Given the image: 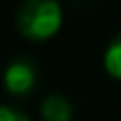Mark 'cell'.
<instances>
[{"instance_id": "5b68a950", "label": "cell", "mask_w": 121, "mask_h": 121, "mask_svg": "<svg viewBox=\"0 0 121 121\" xmlns=\"http://www.w3.org/2000/svg\"><path fill=\"white\" fill-rule=\"evenodd\" d=\"M0 121H30L27 119V114H22L20 109H15V106H0Z\"/></svg>"}, {"instance_id": "277c9868", "label": "cell", "mask_w": 121, "mask_h": 121, "mask_svg": "<svg viewBox=\"0 0 121 121\" xmlns=\"http://www.w3.org/2000/svg\"><path fill=\"white\" fill-rule=\"evenodd\" d=\"M104 69L109 77H114L116 82H121V32L106 45L104 52Z\"/></svg>"}, {"instance_id": "3957f363", "label": "cell", "mask_w": 121, "mask_h": 121, "mask_svg": "<svg viewBox=\"0 0 121 121\" xmlns=\"http://www.w3.org/2000/svg\"><path fill=\"white\" fill-rule=\"evenodd\" d=\"M40 114L45 121H72L74 109H72V101L64 94H49L42 99Z\"/></svg>"}, {"instance_id": "7a4b0ae2", "label": "cell", "mask_w": 121, "mask_h": 121, "mask_svg": "<svg viewBox=\"0 0 121 121\" xmlns=\"http://www.w3.org/2000/svg\"><path fill=\"white\" fill-rule=\"evenodd\" d=\"M37 82V72L27 59H13L3 72V86L8 89V94L13 96H22L30 94L32 86Z\"/></svg>"}, {"instance_id": "6da1fadb", "label": "cell", "mask_w": 121, "mask_h": 121, "mask_svg": "<svg viewBox=\"0 0 121 121\" xmlns=\"http://www.w3.org/2000/svg\"><path fill=\"white\" fill-rule=\"evenodd\" d=\"M62 22H64V15H62V5L57 0H25L15 15L17 32L30 42L52 40L62 30Z\"/></svg>"}]
</instances>
